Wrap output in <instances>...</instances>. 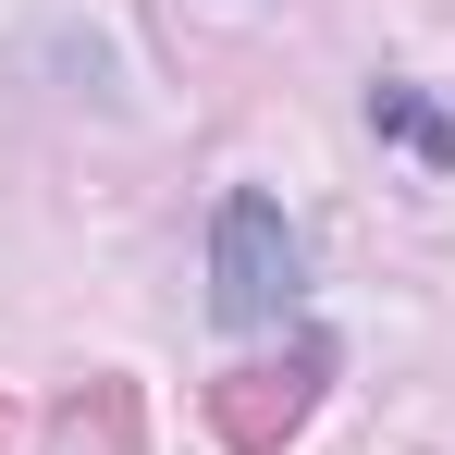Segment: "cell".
I'll return each mask as SVG.
<instances>
[{"mask_svg": "<svg viewBox=\"0 0 455 455\" xmlns=\"http://www.w3.org/2000/svg\"><path fill=\"white\" fill-rule=\"evenodd\" d=\"M307 283V246L283 222V197H259V185H234L222 210H210V307H222L234 332H259V320H283Z\"/></svg>", "mask_w": 455, "mask_h": 455, "instance_id": "obj_1", "label": "cell"}, {"mask_svg": "<svg viewBox=\"0 0 455 455\" xmlns=\"http://www.w3.org/2000/svg\"><path fill=\"white\" fill-rule=\"evenodd\" d=\"M320 381H332V345H296V357H271V370H222L210 381L222 455H283L307 431V406H320Z\"/></svg>", "mask_w": 455, "mask_h": 455, "instance_id": "obj_2", "label": "cell"}, {"mask_svg": "<svg viewBox=\"0 0 455 455\" xmlns=\"http://www.w3.org/2000/svg\"><path fill=\"white\" fill-rule=\"evenodd\" d=\"M370 136L406 148V160H431V172H455V111L431 86H370Z\"/></svg>", "mask_w": 455, "mask_h": 455, "instance_id": "obj_3", "label": "cell"}, {"mask_svg": "<svg viewBox=\"0 0 455 455\" xmlns=\"http://www.w3.org/2000/svg\"><path fill=\"white\" fill-rule=\"evenodd\" d=\"M12 431H25V406H12V394H0V443H12Z\"/></svg>", "mask_w": 455, "mask_h": 455, "instance_id": "obj_4", "label": "cell"}]
</instances>
